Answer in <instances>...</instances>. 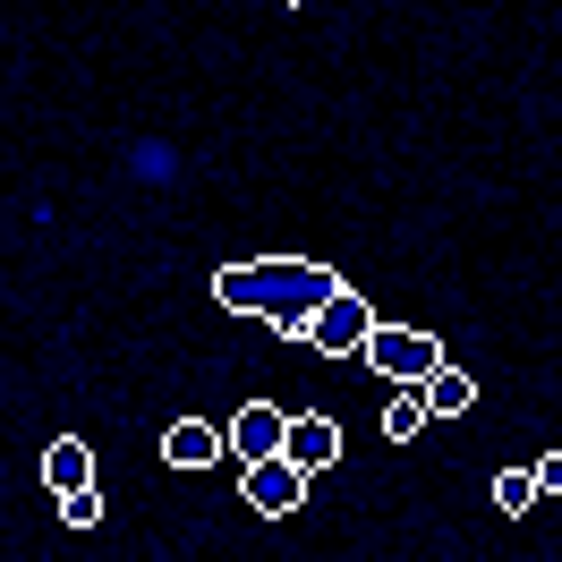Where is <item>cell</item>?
Instances as JSON below:
<instances>
[{"label": "cell", "instance_id": "1", "mask_svg": "<svg viewBox=\"0 0 562 562\" xmlns=\"http://www.w3.org/2000/svg\"><path fill=\"white\" fill-rule=\"evenodd\" d=\"M333 290H341V273L316 265V256H265V265H222V273H213V307H222V316H265L299 341L307 316H316Z\"/></svg>", "mask_w": 562, "mask_h": 562}, {"label": "cell", "instance_id": "2", "mask_svg": "<svg viewBox=\"0 0 562 562\" xmlns=\"http://www.w3.org/2000/svg\"><path fill=\"white\" fill-rule=\"evenodd\" d=\"M358 358H367L384 384H426V375L443 367V341H435V333H418V324H375Z\"/></svg>", "mask_w": 562, "mask_h": 562}, {"label": "cell", "instance_id": "3", "mask_svg": "<svg viewBox=\"0 0 562 562\" xmlns=\"http://www.w3.org/2000/svg\"><path fill=\"white\" fill-rule=\"evenodd\" d=\"M367 333H375V307H367L350 281H341L316 316H307V333H299V341H307V350H324V358H358V350H367Z\"/></svg>", "mask_w": 562, "mask_h": 562}, {"label": "cell", "instance_id": "4", "mask_svg": "<svg viewBox=\"0 0 562 562\" xmlns=\"http://www.w3.org/2000/svg\"><path fill=\"white\" fill-rule=\"evenodd\" d=\"M281 426H290V418H281V401H247V409H231L222 443H231V460L247 469V460H273L281 452Z\"/></svg>", "mask_w": 562, "mask_h": 562}, {"label": "cell", "instance_id": "5", "mask_svg": "<svg viewBox=\"0 0 562 562\" xmlns=\"http://www.w3.org/2000/svg\"><path fill=\"white\" fill-rule=\"evenodd\" d=\"M247 503H256V512H265V520H290V512H299V503H307V477H299V469H290V460H247Z\"/></svg>", "mask_w": 562, "mask_h": 562}, {"label": "cell", "instance_id": "6", "mask_svg": "<svg viewBox=\"0 0 562 562\" xmlns=\"http://www.w3.org/2000/svg\"><path fill=\"white\" fill-rule=\"evenodd\" d=\"M281 460H290L299 477L333 469V460H341V426H333V418H290V426H281Z\"/></svg>", "mask_w": 562, "mask_h": 562}, {"label": "cell", "instance_id": "7", "mask_svg": "<svg viewBox=\"0 0 562 562\" xmlns=\"http://www.w3.org/2000/svg\"><path fill=\"white\" fill-rule=\"evenodd\" d=\"M222 452H231V443H222V426H205V418H171L162 426V460H171V469H213Z\"/></svg>", "mask_w": 562, "mask_h": 562}, {"label": "cell", "instance_id": "8", "mask_svg": "<svg viewBox=\"0 0 562 562\" xmlns=\"http://www.w3.org/2000/svg\"><path fill=\"white\" fill-rule=\"evenodd\" d=\"M43 486H52V494L94 486V452H86L77 435H52V443H43Z\"/></svg>", "mask_w": 562, "mask_h": 562}, {"label": "cell", "instance_id": "9", "mask_svg": "<svg viewBox=\"0 0 562 562\" xmlns=\"http://www.w3.org/2000/svg\"><path fill=\"white\" fill-rule=\"evenodd\" d=\"M418 401H426V418H460V409L477 401V384H469V375H460L452 358H443V367H435V375L418 384Z\"/></svg>", "mask_w": 562, "mask_h": 562}, {"label": "cell", "instance_id": "10", "mask_svg": "<svg viewBox=\"0 0 562 562\" xmlns=\"http://www.w3.org/2000/svg\"><path fill=\"white\" fill-rule=\"evenodd\" d=\"M486 494H494V512H503V520H528V512L546 503V494H537V469H503Z\"/></svg>", "mask_w": 562, "mask_h": 562}, {"label": "cell", "instance_id": "11", "mask_svg": "<svg viewBox=\"0 0 562 562\" xmlns=\"http://www.w3.org/2000/svg\"><path fill=\"white\" fill-rule=\"evenodd\" d=\"M426 426V401H418V384H392V401H384V435L392 443H409Z\"/></svg>", "mask_w": 562, "mask_h": 562}, {"label": "cell", "instance_id": "12", "mask_svg": "<svg viewBox=\"0 0 562 562\" xmlns=\"http://www.w3.org/2000/svg\"><path fill=\"white\" fill-rule=\"evenodd\" d=\"M52 503H60V520H69V528H103V494H94V486H77V494H52Z\"/></svg>", "mask_w": 562, "mask_h": 562}, {"label": "cell", "instance_id": "13", "mask_svg": "<svg viewBox=\"0 0 562 562\" xmlns=\"http://www.w3.org/2000/svg\"><path fill=\"white\" fill-rule=\"evenodd\" d=\"M537 494H562V452H546V460H537Z\"/></svg>", "mask_w": 562, "mask_h": 562}]
</instances>
